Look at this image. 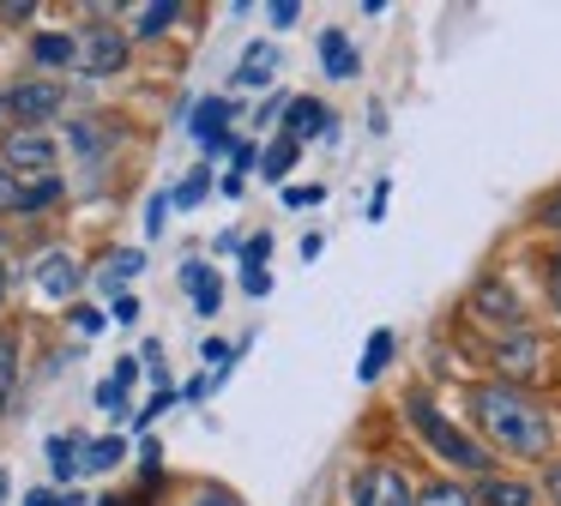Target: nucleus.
<instances>
[{"mask_svg": "<svg viewBox=\"0 0 561 506\" xmlns=\"http://www.w3.org/2000/svg\"><path fill=\"white\" fill-rule=\"evenodd\" d=\"M103 506H122V501H103Z\"/></svg>", "mask_w": 561, "mask_h": 506, "instance_id": "obj_47", "label": "nucleus"}, {"mask_svg": "<svg viewBox=\"0 0 561 506\" xmlns=\"http://www.w3.org/2000/svg\"><path fill=\"white\" fill-rule=\"evenodd\" d=\"M266 19L278 24V31H290V24L302 19V7H296V0H278V7H266Z\"/></svg>", "mask_w": 561, "mask_h": 506, "instance_id": "obj_37", "label": "nucleus"}, {"mask_svg": "<svg viewBox=\"0 0 561 506\" xmlns=\"http://www.w3.org/2000/svg\"><path fill=\"white\" fill-rule=\"evenodd\" d=\"M272 79H278V48H272V43H248L242 60H236V84H242V91H266Z\"/></svg>", "mask_w": 561, "mask_h": 506, "instance_id": "obj_13", "label": "nucleus"}, {"mask_svg": "<svg viewBox=\"0 0 561 506\" xmlns=\"http://www.w3.org/2000/svg\"><path fill=\"white\" fill-rule=\"evenodd\" d=\"M0 108H7V96H0Z\"/></svg>", "mask_w": 561, "mask_h": 506, "instance_id": "obj_48", "label": "nucleus"}, {"mask_svg": "<svg viewBox=\"0 0 561 506\" xmlns=\"http://www.w3.org/2000/svg\"><path fill=\"white\" fill-rule=\"evenodd\" d=\"M230 115H236L230 96H199V103H194V115H187V133L199 139V151H206V157L236 151V139H230Z\"/></svg>", "mask_w": 561, "mask_h": 506, "instance_id": "obj_8", "label": "nucleus"}, {"mask_svg": "<svg viewBox=\"0 0 561 506\" xmlns=\"http://www.w3.org/2000/svg\"><path fill=\"white\" fill-rule=\"evenodd\" d=\"M37 19V0H0V24H31Z\"/></svg>", "mask_w": 561, "mask_h": 506, "instance_id": "obj_33", "label": "nucleus"}, {"mask_svg": "<svg viewBox=\"0 0 561 506\" xmlns=\"http://www.w3.org/2000/svg\"><path fill=\"white\" fill-rule=\"evenodd\" d=\"M344 494H351V506H416V488L392 464H356Z\"/></svg>", "mask_w": 561, "mask_h": 506, "instance_id": "obj_4", "label": "nucleus"}, {"mask_svg": "<svg viewBox=\"0 0 561 506\" xmlns=\"http://www.w3.org/2000/svg\"><path fill=\"white\" fill-rule=\"evenodd\" d=\"M194 506H236V501H230V494H199Z\"/></svg>", "mask_w": 561, "mask_h": 506, "instance_id": "obj_44", "label": "nucleus"}, {"mask_svg": "<svg viewBox=\"0 0 561 506\" xmlns=\"http://www.w3.org/2000/svg\"><path fill=\"white\" fill-rule=\"evenodd\" d=\"M110 320H115V325H134V320H139V301H134V296H115V301H110Z\"/></svg>", "mask_w": 561, "mask_h": 506, "instance_id": "obj_39", "label": "nucleus"}, {"mask_svg": "<svg viewBox=\"0 0 561 506\" xmlns=\"http://www.w3.org/2000/svg\"><path fill=\"white\" fill-rule=\"evenodd\" d=\"M0 301H7V265H0Z\"/></svg>", "mask_w": 561, "mask_h": 506, "instance_id": "obj_46", "label": "nucleus"}, {"mask_svg": "<svg viewBox=\"0 0 561 506\" xmlns=\"http://www.w3.org/2000/svg\"><path fill=\"white\" fill-rule=\"evenodd\" d=\"M25 506H85V494H73V488H31Z\"/></svg>", "mask_w": 561, "mask_h": 506, "instance_id": "obj_30", "label": "nucleus"}, {"mask_svg": "<svg viewBox=\"0 0 561 506\" xmlns=\"http://www.w3.org/2000/svg\"><path fill=\"white\" fill-rule=\"evenodd\" d=\"M320 67H327V79H356L363 72V60H356L344 31H320Z\"/></svg>", "mask_w": 561, "mask_h": 506, "instance_id": "obj_16", "label": "nucleus"}, {"mask_svg": "<svg viewBox=\"0 0 561 506\" xmlns=\"http://www.w3.org/2000/svg\"><path fill=\"white\" fill-rule=\"evenodd\" d=\"M549 301H556V308H561V253H556V260H549Z\"/></svg>", "mask_w": 561, "mask_h": 506, "instance_id": "obj_43", "label": "nucleus"}, {"mask_svg": "<svg viewBox=\"0 0 561 506\" xmlns=\"http://www.w3.org/2000/svg\"><path fill=\"white\" fill-rule=\"evenodd\" d=\"M278 133H284V139H296V145H308V139H320V133H332V108L320 103V96H290Z\"/></svg>", "mask_w": 561, "mask_h": 506, "instance_id": "obj_11", "label": "nucleus"}, {"mask_svg": "<svg viewBox=\"0 0 561 506\" xmlns=\"http://www.w3.org/2000/svg\"><path fill=\"white\" fill-rule=\"evenodd\" d=\"M139 470H146V482H158V476H163V446H158V440L139 446Z\"/></svg>", "mask_w": 561, "mask_h": 506, "instance_id": "obj_35", "label": "nucleus"}, {"mask_svg": "<svg viewBox=\"0 0 561 506\" xmlns=\"http://www.w3.org/2000/svg\"><path fill=\"white\" fill-rule=\"evenodd\" d=\"M170 404H175V386H163V392H158V398H151V404H146V410H139V416H134V428H151V422H158V416H163V410H170Z\"/></svg>", "mask_w": 561, "mask_h": 506, "instance_id": "obj_32", "label": "nucleus"}, {"mask_svg": "<svg viewBox=\"0 0 561 506\" xmlns=\"http://www.w3.org/2000/svg\"><path fill=\"white\" fill-rule=\"evenodd\" d=\"M266 260H272V235L260 229V235L242 241V265H248V272H266Z\"/></svg>", "mask_w": 561, "mask_h": 506, "instance_id": "obj_28", "label": "nucleus"}, {"mask_svg": "<svg viewBox=\"0 0 561 506\" xmlns=\"http://www.w3.org/2000/svg\"><path fill=\"white\" fill-rule=\"evenodd\" d=\"M163 217H170V193H151V205H146V235H163Z\"/></svg>", "mask_w": 561, "mask_h": 506, "instance_id": "obj_34", "label": "nucleus"}, {"mask_svg": "<svg viewBox=\"0 0 561 506\" xmlns=\"http://www.w3.org/2000/svg\"><path fill=\"white\" fill-rule=\"evenodd\" d=\"M254 163H260V151H254V145H236V151H230V175H236V181H242Z\"/></svg>", "mask_w": 561, "mask_h": 506, "instance_id": "obj_38", "label": "nucleus"}, {"mask_svg": "<svg viewBox=\"0 0 561 506\" xmlns=\"http://www.w3.org/2000/svg\"><path fill=\"white\" fill-rule=\"evenodd\" d=\"M139 265H146V253L139 248H122V253H110V260H103V289H110V296H127V277L139 272Z\"/></svg>", "mask_w": 561, "mask_h": 506, "instance_id": "obj_23", "label": "nucleus"}, {"mask_svg": "<svg viewBox=\"0 0 561 506\" xmlns=\"http://www.w3.org/2000/svg\"><path fill=\"white\" fill-rule=\"evenodd\" d=\"M404 422H411V428H416V440H423L428 452L440 458V464L465 470V476H477V482L489 476V464H495V452H489V446L477 440L471 428H459V422H453L440 404H428L423 392H411V398H404Z\"/></svg>", "mask_w": 561, "mask_h": 506, "instance_id": "obj_2", "label": "nucleus"}, {"mask_svg": "<svg viewBox=\"0 0 561 506\" xmlns=\"http://www.w3.org/2000/svg\"><path fill=\"white\" fill-rule=\"evenodd\" d=\"M79 458H85V440H79V434H55V440H49V470H55V482H73V476H79Z\"/></svg>", "mask_w": 561, "mask_h": 506, "instance_id": "obj_21", "label": "nucleus"}, {"mask_svg": "<svg viewBox=\"0 0 561 506\" xmlns=\"http://www.w3.org/2000/svg\"><path fill=\"white\" fill-rule=\"evenodd\" d=\"M13 386H19V337L0 332V416L13 404Z\"/></svg>", "mask_w": 561, "mask_h": 506, "instance_id": "obj_25", "label": "nucleus"}, {"mask_svg": "<svg viewBox=\"0 0 561 506\" xmlns=\"http://www.w3.org/2000/svg\"><path fill=\"white\" fill-rule=\"evenodd\" d=\"M296 157H302V145L284 139V133H278V139H272L266 151H260V169H266V181H284V175L296 169Z\"/></svg>", "mask_w": 561, "mask_h": 506, "instance_id": "obj_24", "label": "nucleus"}, {"mask_svg": "<svg viewBox=\"0 0 561 506\" xmlns=\"http://www.w3.org/2000/svg\"><path fill=\"white\" fill-rule=\"evenodd\" d=\"M387 361H392V332L387 325H375V332H368V344H363V361H356V380H380V373H387Z\"/></svg>", "mask_w": 561, "mask_h": 506, "instance_id": "obj_18", "label": "nucleus"}, {"mask_svg": "<svg viewBox=\"0 0 561 506\" xmlns=\"http://www.w3.org/2000/svg\"><path fill=\"white\" fill-rule=\"evenodd\" d=\"M471 501L477 506H537V501H543V488L525 482V476H495V470H489V476L471 488Z\"/></svg>", "mask_w": 561, "mask_h": 506, "instance_id": "obj_12", "label": "nucleus"}, {"mask_svg": "<svg viewBox=\"0 0 561 506\" xmlns=\"http://www.w3.org/2000/svg\"><path fill=\"white\" fill-rule=\"evenodd\" d=\"M465 416H471L477 440L489 452H507V458H543L556 428L549 416L519 392V386H501V380H483V386H465Z\"/></svg>", "mask_w": 561, "mask_h": 506, "instance_id": "obj_1", "label": "nucleus"}, {"mask_svg": "<svg viewBox=\"0 0 561 506\" xmlns=\"http://www.w3.org/2000/svg\"><path fill=\"white\" fill-rule=\"evenodd\" d=\"M31 60H37V67H79V31H43V36H31Z\"/></svg>", "mask_w": 561, "mask_h": 506, "instance_id": "obj_15", "label": "nucleus"}, {"mask_svg": "<svg viewBox=\"0 0 561 506\" xmlns=\"http://www.w3.org/2000/svg\"><path fill=\"white\" fill-rule=\"evenodd\" d=\"M7 488H13V476H7V470H0V506H7Z\"/></svg>", "mask_w": 561, "mask_h": 506, "instance_id": "obj_45", "label": "nucleus"}, {"mask_svg": "<svg viewBox=\"0 0 561 506\" xmlns=\"http://www.w3.org/2000/svg\"><path fill=\"white\" fill-rule=\"evenodd\" d=\"M537 488H543V501H556V506H561V464H549V470H543V482H537Z\"/></svg>", "mask_w": 561, "mask_h": 506, "instance_id": "obj_41", "label": "nucleus"}, {"mask_svg": "<svg viewBox=\"0 0 561 506\" xmlns=\"http://www.w3.org/2000/svg\"><path fill=\"white\" fill-rule=\"evenodd\" d=\"M31 284H37V296H49V301H73L79 284H85V272H79V260L67 248H49V253H37V265H31Z\"/></svg>", "mask_w": 561, "mask_h": 506, "instance_id": "obj_10", "label": "nucleus"}, {"mask_svg": "<svg viewBox=\"0 0 561 506\" xmlns=\"http://www.w3.org/2000/svg\"><path fill=\"white\" fill-rule=\"evenodd\" d=\"M67 139H73V151H85V157H98L103 145H110V133H98V120H79L73 133H67Z\"/></svg>", "mask_w": 561, "mask_h": 506, "instance_id": "obj_27", "label": "nucleus"}, {"mask_svg": "<svg viewBox=\"0 0 561 506\" xmlns=\"http://www.w3.org/2000/svg\"><path fill=\"white\" fill-rule=\"evenodd\" d=\"M182 24V0H151L134 12V36H170Z\"/></svg>", "mask_w": 561, "mask_h": 506, "instance_id": "obj_17", "label": "nucleus"}, {"mask_svg": "<svg viewBox=\"0 0 561 506\" xmlns=\"http://www.w3.org/2000/svg\"><path fill=\"white\" fill-rule=\"evenodd\" d=\"M495 368H501V386H531L537 373H543V344H537L531 332H513L495 344Z\"/></svg>", "mask_w": 561, "mask_h": 506, "instance_id": "obj_9", "label": "nucleus"}, {"mask_svg": "<svg viewBox=\"0 0 561 506\" xmlns=\"http://www.w3.org/2000/svg\"><path fill=\"white\" fill-rule=\"evenodd\" d=\"M13 193H19V181L7 175V163H0V211H13Z\"/></svg>", "mask_w": 561, "mask_h": 506, "instance_id": "obj_42", "label": "nucleus"}, {"mask_svg": "<svg viewBox=\"0 0 561 506\" xmlns=\"http://www.w3.org/2000/svg\"><path fill=\"white\" fill-rule=\"evenodd\" d=\"M471 313L489 325H501V332H525V308H519V289L507 284V277H483V284L471 289Z\"/></svg>", "mask_w": 561, "mask_h": 506, "instance_id": "obj_7", "label": "nucleus"}, {"mask_svg": "<svg viewBox=\"0 0 561 506\" xmlns=\"http://www.w3.org/2000/svg\"><path fill=\"white\" fill-rule=\"evenodd\" d=\"M284 205H290V211H308V205H327V187H320V181H308V187H284Z\"/></svg>", "mask_w": 561, "mask_h": 506, "instance_id": "obj_31", "label": "nucleus"}, {"mask_svg": "<svg viewBox=\"0 0 561 506\" xmlns=\"http://www.w3.org/2000/svg\"><path fill=\"white\" fill-rule=\"evenodd\" d=\"M61 193H67V181H61V175H49V181H25V187L13 193V211H25V217H31V211H49V205L61 199Z\"/></svg>", "mask_w": 561, "mask_h": 506, "instance_id": "obj_19", "label": "nucleus"}, {"mask_svg": "<svg viewBox=\"0 0 561 506\" xmlns=\"http://www.w3.org/2000/svg\"><path fill=\"white\" fill-rule=\"evenodd\" d=\"M67 320H73V332H79V337H98L103 325H110V313H103V308H85V301H79V308L67 313Z\"/></svg>", "mask_w": 561, "mask_h": 506, "instance_id": "obj_29", "label": "nucleus"}, {"mask_svg": "<svg viewBox=\"0 0 561 506\" xmlns=\"http://www.w3.org/2000/svg\"><path fill=\"white\" fill-rule=\"evenodd\" d=\"M79 67H85V79H115V72L127 67V31H115V24H85V31H79Z\"/></svg>", "mask_w": 561, "mask_h": 506, "instance_id": "obj_6", "label": "nucleus"}, {"mask_svg": "<svg viewBox=\"0 0 561 506\" xmlns=\"http://www.w3.org/2000/svg\"><path fill=\"white\" fill-rule=\"evenodd\" d=\"M61 108H67V91L55 79H25V84L7 91V115H13L19 127H31V133H43Z\"/></svg>", "mask_w": 561, "mask_h": 506, "instance_id": "obj_5", "label": "nucleus"}, {"mask_svg": "<svg viewBox=\"0 0 561 506\" xmlns=\"http://www.w3.org/2000/svg\"><path fill=\"white\" fill-rule=\"evenodd\" d=\"M537 229H556V235H561V187L537 205Z\"/></svg>", "mask_w": 561, "mask_h": 506, "instance_id": "obj_36", "label": "nucleus"}, {"mask_svg": "<svg viewBox=\"0 0 561 506\" xmlns=\"http://www.w3.org/2000/svg\"><path fill=\"white\" fill-rule=\"evenodd\" d=\"M416 506H477V501H471V488H465V482L435 476V482H423V488H416Z\"/></svg>", "mask_w": 561, "mask_h": 506, "instance_id": "obj_22", "label": "nucleus"}, {"mask_svg": "<svg viewBox=\"0 0 561 506\" xmlns=\"http://www.w3.org/2000/svg\"><path fill=\"white\" fill-rule=\"evenodd\" d=\"M182 289L194 296V308L206 313V320L224 308V284H218V272H211L206 260H187V265H182Z\"/></svg>", "mask_w": 561, "mask_h": 506, "instance_id": "obj_14", "label": "nucleus"}, {"mask_svg": "<svg viewBox=\"0 0 561 506\" xmlns=\"http://www.w3.org/2000/svg\"><path fill=\"white\" fill-rule=\"evenodd\" d=\"M242 289H248V296H272V277L266 272H248V265H242Z\"/></svg>", "mask_w": 561, "mask_h": 506, "instance_id": "obj_40", "label": "nucleus"}, {"mask_svg": "<svg viewBox=\"0 0 561 506\" xmlns=\"http://www.w3.org/2000/svg\"><path fill=\"white\" fill-rule=\"evenodd\" d=\"M122 458H127V440H122V434H103V440H85V458H79V470L103 476V470H115Z\"/></svg>", "mask_w": 561, "mask_h": 506, "instance_id": "obj_20", "label": "nucleus"}, {"mask_svg": "<svg viewBox=\"0 0 561 506\" xmlns=\"http://www.w3.org/2000/svg\"><path fill=\"white\" fill-rule=\"evenodd\" d=\"M206 193H211V169H194V175H187L182 187L170 193V205H182V211H194V205L206 199Z\"/></svg>", "mask_w": 561, "mask_h": 506, "instance_id": "obj_26", "label": "nucleus"}, {"mask_svg": "<svg viewBox=\"0 0 561 506\" xmlns=\"http://www.w3.org/2000/svg\"><path fill=\"white\" fill-rule=\"evenodd\" d=\"M55 157H61V145L49 139V133H31V127H13L7 139H0V163H7V175L25 187V181H49L55 175Z\"/></svg>", "mask_w": 561, "mask_h": 506, "instance_id": "obj_3", "label": "nucleus"}]
</instances>
